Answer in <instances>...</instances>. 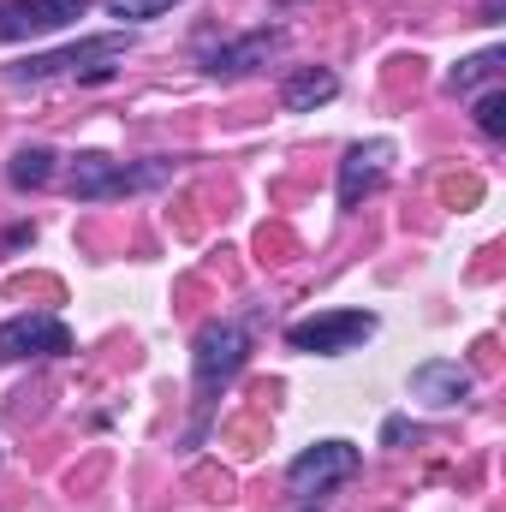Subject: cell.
I'll list each match as a JSON object with an SVG mask.
<instances>
[{"label":"cell","mask_w":506,"mask_h":512,"mask_svg":"<svg viewBox=\"0 0 506 512\" xmlns=\"http://www.w3.org/2000/svg\"><path fill=\"white\" fill-rule=\"evenodd\" d=\"M131 36H84L72 48H54V54H30L12 66V84H54V78H78V84H108L120 66H126Z\"/></svg>","instance_id":"cell-1"},{"label":"cell","mask_w":506,"mask_h":512,"mask_svg":"<svg viewBox=\"0 0 506 512\" xmlns=\"http://www.w3.org/2000/svg\"><path fill=\"white\" fill-rule=\"evenodd\" d=\"M245 358H251V334H245V322H233V316L203 322V334H197V346H191V376H197V405H203V411L215 405L221 387L245 370Z\"/></svg>","instance_id":"cell-2"},{"label":"cell","mask_w":506,"mask_h":512,"mask_svg":"<svg viewBox=\"0 0 506 512\" xmlns=\"http://www.w3.org/2000/svg\"><path fill=\"white\" fill-rule=\"evenodd\" d=\"M173 167L167 161H114V155H78L66 173V191L78 203H108V197H131V191H155Z\"/></svg>","instance_id":"cell-3"},{"label":"cell","mask_w":506,"mask_h":512,"mask_svg":"<svg viewBox=\"0 0 506 512\" xmlns=\"http://www.w3.org/2000/svg\"><path fill=\"white\" fill-rule=\"evenodd\" d=\"M376 334V316L370 310H316L304 322L286 328V346L292 352H316V358H340L352 346H364Z\"/></svg>","instance_id":"cell-4"},{"label":"cell","mask_w":506,"mask_h":512,"mask_svg":"<svg viewBox=\"0 0 506 512\" xmlns=\"http://www.w3.org/2000/svg\"><path fill=\"white\" fill-rule=\"evenodd\" d=\"M24 358H72V328L48 310H24L0 322V364H24Z\"/></svg>","instance_id":"cell-5"},{"label":"cell","mask_w":506,"mask_h":512,"mask_svg":"<svg viewBox=\"0 0 506 512\" xmlns=\"http://www.w3.org/2000/svg\"><path fill=\"white\" fill-rule=\"evenodd\" d=\"M358 447L352 441H316V447H304L292 465H286V483H292V495H328L334 483H352L358 477Z\"/></svg>","instance_id":"cell-6"},{"label":"cell","mask_w":506,"mask_h":512,"mask_svg":"<svg viewBox=\"0 0 506 512\" xmlns=\"http://www.w3.org/2000/svg\"><path fill=\"white\" fill-rule=\"evenodd\" d=\"M90 0H0V42H30L84 18Z\"/></svg>","instance_id":"cell-7"},{"label":"cell","mask_w":506,"mask_h":512,"mask_svg":"<svg viewBox=\"0 0 506 512\" xmlns=\"http://www.w3.org/2000/svg\"><path fill=\"white\" fill-rule=\"evenodd\" d=\"M387 167H393V143H387V137H370V143L346 149V161H340V209H346V215L387 179Z\"/></svg>","instance_id":"cell-8"},{"label":"cell","mask_w":506,"mask_h":512,"mask_svg":"<svg viewBox=\"0 0 506 512\" xmlns=\"http://www.w3.org/2000/svg\"><path fill=\"white\" fill-rule=\"evenodd\" d=\"M471 387H477V376H471L465 364H453V358H429V364L411 370V393H417L423 405H435V411L471 399Z\"/></svg>","instance_id":"cell-9"},{"label":"cell","mask_w":506,"mask_h":512,"mask_svg":"<svg viewBox=\"0 0 506 512\" xmlns=\"http://www.w3.org/2000/svg\"><path fill=\"white\" fill-rule=\"evenodd\" d=\"M286 42V30H251V36H239V42H221V48H209L203 54V72L209 78H239V72H251V66H268V54Z\"/></svg>","instance_id":"cell-10"},{"label":"cell","mask_w":506,"mask_h":512,"mask_svg":"<svg viewBox=\"0 0 506 512\" xmlns=\"http://www.w3.org/2000/svg\"><path fill=\"white\" fill-rule=\"evenodd\" d=\"M340 96V78L328 72V66H298V72H286V84H280V108L286 114H316V108H328Z\"/></svg>","instance_id":"cell-11"},{"label":"cell","mask_w":506,"mask_h":512,"mask_svg":"<svg viewBox=\"0 0 506 512\" xmlns=\"http://www.w3.org/2000/svg\"><path fill=\"white\" fill-rule=\"evenodd\" d=\"M6 179H12L18 191H42V185L54 179V149H42V143H24V149L6 161Z\"/></svg>","instance_id":"cell-12"},{"label":"cell","mask_w":506,"mask_h":512,"mask_svg":"<svg viewBox=\"0 0 506 512\" xmlns=\"http://www.w3.org/2000/svg\"><path fill=\"white\" fill-rule=\"evenodd\" d=\"M501 60H506L501 48H483V54H471V60H459V66L447 72V90H453V96H471L477 84H489V78L501 72Z\"/></svg>","instance_id":"cell-13"},{"label":"cell","mask_w":506,"mask_h":512,"mask_svg":"<svg viewBox=\"0 0 506 512\" xmlns=\"http://www.w3.org/2000/svg\"><path fill=\"white\" fill-rule=\"evenodd\" d=\"M477 126L489 131V137H506V90H489L477 102Z\"/></svg>","instance_id":"cell-14"},{"label":"cell","mask_w":506,"mask_h":512,"mask_svg":"<svg viewBox=\"0 0 506 512\" xmlns=\"http://www.w3.org/2000/svg\"><path fill=\"white\" fill-rule=\"evenodd\" d=\"M114 18H161L167 6H179V0H102Z\"/></svg>","instance_id":"cell-15"},{"label":"cell","mask_w":506,"mask_h":512,"mask_svg":"<svg viewBox=\"0 0 506 512\" xmlns=\"http://www.w3.org/2000/svg\"><path fill=\"white\" fill-rule=\"evenodd\" d=\"M304 512H316V507H304Z\"/></svg>","instance_id":"cell-16"}]
</instances>
